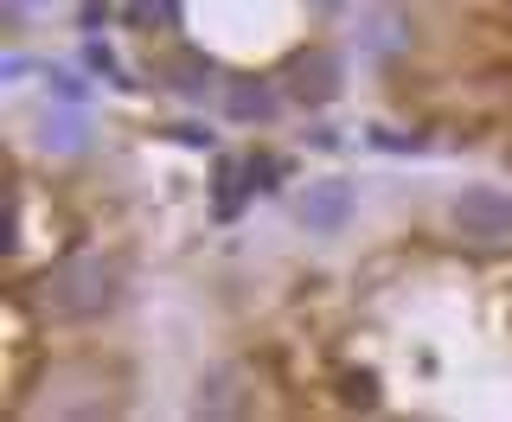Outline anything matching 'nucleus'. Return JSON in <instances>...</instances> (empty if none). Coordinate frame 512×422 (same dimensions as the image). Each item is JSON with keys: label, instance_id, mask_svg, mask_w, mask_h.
Wrapping results in <instances>:
<instances>
[{"label": "nucleus", "instance_id": "f257e3e1", "mask_svg": "<svg viewBox=\"0 0 512 422\" xmlns=\"http://www.w3.org/2000/svg\"><path fill=\"white\" fill-rule=\"evenodd\" d=\"M109 301H116V269L96 263V256H77V263H64L52 275V307H58V314H71V320L103 314Z\"/></svg>", "mask_w": 512, "mask_h": 422}, {"label": "nucleus", "instance_id": "f03ea898", "mask_svg": "<svg viewBox=\"0 0 512 422\" xmlns=\"http://www.w3.org/2000/svg\"><path fill=\"white\" fill-rule=\"evenodd\" d=\"M455 224H461V237H480V243L512 237V199L493 192V186H474V192L455 199Z\"/></svg>", "mask_w": 512, "mask_h": 422}, {"label": "nucleus", "instance_id": "7ed1b4c3", "mask_svg": "<svg viewBox=\"0 0 512 422\" xmlns=\"http://www.w3.org/2000/svg\"><path fill=\"white\" fill-rule=\"evenodd\" d=\"M346 211H352V186L320 180V186H308V199H301V224H308V231H340Z\"/></svg>", "mask_w": 512, "mask_h": 422}, {"label": "nucleus", "instance_id": "20e7f679", "mask_svg": "<svg viewBox=\"0 0 512 422\" xmlns=\"http://www.w3.org/2000/svg\"><path fill=\"white\" fill-rule=\"evenodd\" d=\"M45 148H52V154H77V148H84V122H77V116H45Z\"/></svg>", "mask_w": 512, "mask_h": 422}, {"label": "nucleus", "instance_id": "39448f33", "mask_svg": "<svg viewBox=\"0 0 512 422\" xmlns=\"http://www.w3.org/2000/svg\"><path fill=\"white\" fill-rule=\"evenodd\" d=\"M231 116L237 122H269L276 116V96L269 90H231Z\"/></svg>", "mask_w": 512, "mask_h": 422}, {"label": "nucleus", "instance_id": "423d86ee", "mask_svg": "<svg viewBox=\"0 0 512 422\" xmlns=\"http://www.w3.org/2000/svg\"><path fill=\"white\" fill-rule=\"evenodd\" d=\"M128 20H135L141 32H148V26H167L173 20V0H135V7H128Z\"/></svg>", "mask_w": 512, "mask_h": 422}, {"label": "nucleus", "instance_id": "0eeeda50", "mask_svg": "<svg viewBox=\"0 0 512 422\" xmlns=\"http://www.w3.org/2000/svg\"><path fill=\"white\" fill-rule=\"evenodd\" d=\"M301 96H314V103H327V96H333V58H314V84L301 77Z\"/></svg>", "mask_w": 512, "mask_h": 422}, {"label": "nucleus", "instance_id": "6e6552de", "mask_svg": "<svg viewBox=\"0 0 512 422\" xmlns=\"http://www.w3.org/2000/svg\"><path fill=\"white\" fill-rule=\"evenodd\" d=\"M52 90H58V103H84V84H77V77H52Z\"/></svg>", "mask_w": 512, "mask_h": 422}, {"label": "nucleus", "instance_id": "1a4fd4ad", "mask_svg": "<svg viewBox=\"0 0 512 422\" xmlns=\"http://www.w3.org/2000/svg\"><path fill=\"white\" fill-rule=\"evenodd\" d=\"M103 13H109V0H84V26H96Z\"/></svg>", "mask_w": 512, "mask_h": 422}, {"label": "nucleus", "instance_id": "9d476101", "mask_svg": "<svg viewBox=\"0 0 512 422\" xmlns=\"http://www.w3.org/2000/svg\"><path fill=\"white\" fill-rule=\"evenodd\" d=\"M32 7H45V0H7V13H32Z\"/></svg>", "mask_w": 512, "mask_h": 422}, {"label": "nucleus", "instance_id": "9b49d317", "mask_svg": "<svg viewBox=\"0 0 512 422\" xmlns=\"http://www.w3.org/2000/svg\"><path fill=\"white\" fill-rule=\"evenodd\" d=\"M314 7H340V0H314Z\"/></svg>", "mask_w": 512, "mask_h": 422}]
</instances>
